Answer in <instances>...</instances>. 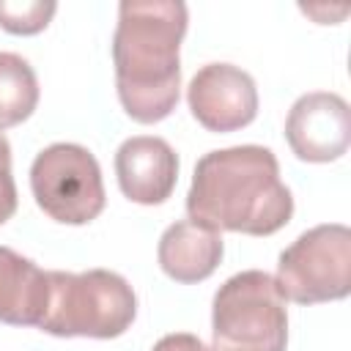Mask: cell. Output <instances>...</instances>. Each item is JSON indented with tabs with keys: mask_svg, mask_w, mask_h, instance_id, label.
Returning a JSON list of instances; mask_svg holds the SVG:
<instances>
[{
	"mask_svg": "<svg viewBox=\"0 0 351 351\" xmlns=\"http://www.w3.org/2000/svg\"><path fill=\"white\" fill-rule=\"evenodd\" d=\"M49 304V271L0 244V321L38 326Z\"/></svg>",
	"mask_w": 351,
	"mask_h": 351,
	"instance_id": "cell-11",
	"label": "cell"
},
{
	"mask_svg": "<svg viewBox=\"0 0 351 351\" xmlns=\"http://www.w3.org/2000/svg\"><path fill=\"white\" fill-rule=\"evenodd\" d=\"M222 252L225 244L217 230L203 228L192 219H178L162 233L156 247V261L170 280L192 285V282H203L217 271Z\"/></svg>",
	"mask_w": 351,
	"mask_h": 351,
	"instance_id": "cell-10",
	"label": "cell"
},
{
	"mask_svg": "<svg viewBox=\"0 0 351 351\" xmlns=\"http://www.w3.org/2000/svg\"><path fill=\"white\" fill-rule=\"evenodd\" d=\"M192 222L217 233L271 236L293 217V195L277 156L263 145H233L197 159L186 192Z\"/></svg>",
	"mask_w": 351,
	"mask_h": 351,
	"instance_id": "cell-1",
	"label": "cell"
},
{
	"mask_svg": "<svg viewBox=\"0 0 351 351\" xmlns=\"http://www.w3.org/2000/svg\"><path fill=\"white\" fill-rule=\"evenodd\" d=\"M16 211V184L11 176V143L0 132V225Z\"/></svg>",
	"mask_w": 351,
	"mask_h": 351,
	"instance_id": "cell-14",
	"label": "cell"
},
{
	"mask_svg": "<svg viewBox=\"0 0 351 351\" xmlns=\"http://www.w3.org/2000/svg\"><path fill=\"white\" fill-rule=\"evenodd\" d=\"M189 11L181 0H126L112 36L115 90L137 123L165 121L181 93V41Z\"/></svg>",
	"mask_w": 351,
	"mask_h": 351,
	"instance_id": "cell-2",
	"label": "cell"
},
{
	"mask_svg": "<svg viewBox=\"0 0 351 351\" xmlns=\"http://www.w3.org/2000/svg\"><path fill=\"white\" fill-rule=\"evenodd\" d=\"M288 310L271 274L247 269L228 277L211 304V351H285Z\"/></svg>",
	"mask_w": 351,
	"mask_h": 351,
	"instance_id": "cell-4",
	"label": "cell"
},
{
	"mask_svg": "<svg viewBox=\"0 0 351 351\" xmlns=\"http://www.w3.org/2000/svg\"><path fill=\"white\" fill-rule=\"evenodd\" d=\"M151 351H211V348L200 337H195L189 332H173V335L159 337Z\"/></svg>",
	"mask_w": 351,
	"mask_h": 351,
	"instance_id": "cell-15",
	"label": "cell"
},
{
	"mask_svg": "<svg viewBox=\"0 0 351 351\" xmlns=\"http://www.w3.org/2000/svg\"><path fill=\"white\" fill-rule=\"evenodd\" d=\"M38 107L33 66L16 52H0V132L19 126Z\"/></svg>",
	"mask_w": 351,
	"mask_h": 351,
	"instance_id": "cell-12",
	"label": "cell"
},
{
	"mask_svg": "<svg viewBox=\"0 0 351 351\" xmlns=\"http://www.w3.org/2000/svg\"><path fill=\"white\" fill-rule=\"evenodd\" d=\"M285 140L302 162H335L351 145L348 101L329 90H313L293 101L285 118Z\"/></svg>",
	"mask_w": 351,
	"mask_h": 351,
	"instance_id": "cell-8",
	"label": "cell"
},
{
	"mask_svg": "<svg viewBox=\"0 0 351 351\" xmlns=\"http://www.w3.org/2000/svg\"><path fill=\"white\" fill-rule=\"evenodd\" d=\"M137 315L132 285L110 269L49 271V304L38 324L55 337H121Z\"/></svg>",
	"mask_w": 351,
	"mask_h": 351,
	"instance_id": "cell-3",
	"label": "cell"
},
{
	"mask_svg": "<svg viewBox=\"0 0 351 351\" xmlns=\"http://www.w3.org/2000/svg\"><path fill=\"white\" fill-rule=\"evenodd\" d=\"M186 104L203 129L228 134L255 121L258 88L255 80L233 63H206L189 80Z\"/></svg>",
	"mask_w": 351,
	"mask_h": 351,
	"instance_id": "cell-7",
	"label": "cell"
},
{
	"mask_svg": "<svg viewBox=\"0 0 351 351\" xmlns=\"http://www.w3.org/2000/svg\"><path fill=\"white\" fill-rule=\"evenodd\" d=\"M36 206L60 225H88L107 203L96 156L77 143H52L30 165Z\"/></svg>",
	"mask_w": 351,
	"mask_h": 351,
	"instance_id": "cell-6",
	"label": "cell"
},
{
	"mask_svg": "<svg viewBox=\"0 0 351 351\" xmlns=\"http://www.w3.org/2000/svg\"><path fill=\"white\" fill-rule=\"evenodd\" d=\"M58 5L44 0H0V27L14 36H36L55 16Z\"/></svg>",
	"mask_w": 351,
	"mask_h": 351,
	"instance_id": "cell-13",
	"label": "cell"
},
{
	"mask_svg": "<svg viewBox=\"0 0 351 351\" xmlns=\"http://www.w3.org/2000/svg\"><path fill=\"white\" fill-rule=\"evenodd\" d=\"M274 282L282 299L296 304L346 299L351 293V230L340 222L304 230L280 252Z\"/></svg>",
	"mask_w": 351,
	"mask_h": 351,
	"instance_id": "cell-5",
	"label": "cell"
},
{
	"mask_svg": "<svg viewBox=\"0 0 351 351\" xmlns=\"http://www.w3.org/2000/svg\"><path fill=\"white\" fill-rule=\"evenodd\" d=\"M115 176L121 192L140 206L165 203L178 181V156L167 140L137 134L118 145Z\"/></svg>",
	"mask_w": 351,
	"mask_h": 351,
	"instance_id": "cell-9",
	"label": "cell"
}]
</instances>
